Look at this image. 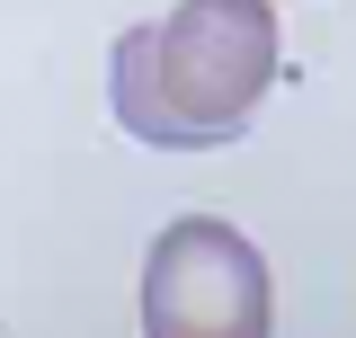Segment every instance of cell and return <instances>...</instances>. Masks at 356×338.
I'll return each instance as SVG.
<instances>
[{
    "label": "cell",
    "instance_id": "obj_2",
    "mask_svg": "<svg viewBox=\"0 0 356 338\" xmlns=\"http://www.w3.org/2000/svg\"><path fill=\"white\" fill-rule=\"evenodd\" d=\"M143 330L152 338H267L276 285L250 232L222 214H178L143 258Z\"/></svg>",
    "mask_w": 356,
    "mask_h": 338
},
{
    "label": "cell",
    "instance_id": "obj_1",
    "mask_svg": "<svg viewBox=\"0 0 356 338\" xmlns=\"http://www.w3.org/2000/svg\"><path fill=\"white\" fill-rule=\"evenodd\" d=\"M285 36L267 0H178L170 18H143L116 36L107 89H116V125L152 152H214L232 134H250L259 98L276 89Z\"/></svg>",
    "mask_w": 356,
    "mask_h": 338
}]
</instances>
